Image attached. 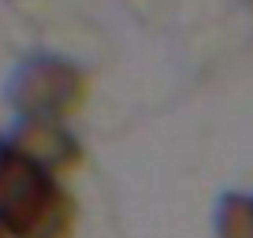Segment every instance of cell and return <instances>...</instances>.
<instances>
[{
  "mask_svg": "<svg viewBox=\"0 0 253 238\" xmlns=\"http://www.w3.org/2000/svg\"><path fill=\"white\" fill-rule=\"evenodd\" d=\"M79 205L63 179L38 171L15 153L0 167V235L4 238H75Z\"/></svg>",
  "mask_w": 253,
  "mask_h": 238,
  "instance_id": "obj_1",
  "label": "cell"
},
{
  "mask_svg": "<svg viewBox=\"0 0 253 238\" xmlns=\"http://www.w3.org/2000/svg\"><path fill=\"white\" fill-rule=\"evenodd\" d=\"M89 97V75L67 56H26L8 79V104L19 119H71Z\"/></svg>",
  "mask_w": 253,
  "mask_h": 238,
  "instance_id": "obj_2",
  "label": "cell"
},
{
  "mask_svg": "<svg viewBox=\"0 0 253 238\" xmlns=\"http://www.w3.org/2000/svg\"><path fill=\"white\" fill-rule=\"evenodd\" d=\"M8 145L19 160L34 164L38 171L52 175V179L75 175L86 160L82 138L71 130L67 119H15Z\"/></svg>",
  "mask_w": 253,
  "mask_h": 238,
  "instance_id": "obj_3",
  "label": "cell"
},
{
  "mask_svg": "<svg viewBox=\"0 0 253 238\" xmlns=\"http://www.w3.org/2000/svg\"><path fill=\"white\" fill-rule=\"evenodd\" d=\"M216 238H253V194H223L220 198Z\"/></svg>",
  "mask_w": 253,
  "mask_h": 238,
  "instance_id": "obj_4",
  "label": "cell"
},
{
  "mask_svg": "<svg viewBox=\"0 0 253 238\" xmlns=\"http://www.w3.org/2000/svg\"><path fill=\"white\" fill-rule=\"evenodd\" d=\"M8 157H11V145H8V138L0 134V167L8 164Z\"/></svg>",
  "mask_w": 253,
  "mask_h": 238,
  "instance_id": "obj_5",
  "label": "cell"
},
{
  "mask_svg": "<svg viewBox=\"0 0 253 238\" xmlns=\"http://www.w3.org/2000/svg\"><path fill=\"white\" fill-rule=\"evenodd\" d=\"M0 238H4V235H0Z\"/></svg>",
  "mask_w": 253,
  "mask_h": 238,
  "instance_id": "obj_6",
  "label": "cell"
},
{
  "mask_svg": "<svg viewBox=\"0 0 253 238\" xmlns=\"http://www.w3.org/2000/svg\"><path fill=\"white\" fill-rule=\"evenodd\" d=\"M250 4H253V0H250Z\"/></svg>",
  "mask_w": 253,
  "mask_h": 238,
  "instance_id": "obj_7",
  "label": "cell"
}]
</instances>
